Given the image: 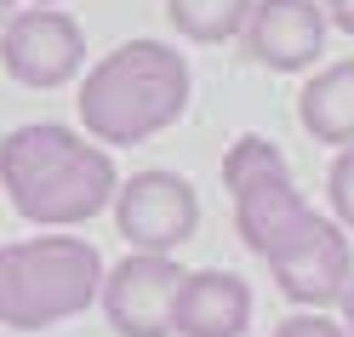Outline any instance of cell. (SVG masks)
<instances>
[{"label": "cell", "mask_w": 354, "mask_h": 337, "mask_svg": "<svg viewBox=\"0 0 354 337\" xmlns=\"http://www.w3.org/2000/svg\"><path fill=\"white\" fill-rule=\"evenodd\" d=\"M0 189L35 229H80L115 206L120 172L103 143L57 120H29L0 138Z\"/></svg>", "instance_id": "6da1fadb"}, {"label": "cell", "mask_w": 354, "mask_h": 337, "mask_svg": "<svg viewBox=\"0 0 354 337\" xmlns=\"http://www.w3.org/2000/svg\"><path fill=\"white\" fill-rule=\"evenodd\" d=\"M189 98H194V75L177 46H166V40H120L115 52H103L80 75L75 109H80V126L92 143L131 149L183 120Z\"/></svg>", "instance_id": "7a4b0ae2"}, {"label": "cell", "mask_w": 354, "mask_h": 337, "mask_svg": "<svg viewBox=\"0 0 354 337\" xmlns=\"http://www.w3.org/2000/svg\"><path fill=\"white\" fill-rule=\"evenodd\" d=\"M109 263L80 235H29L0 246V326L46 331L86 314L103 291Z\"/></svg>", "instance_id": "3957f363"}, {"label": "cell", "mask_w": 354, "mask_h": 337, "mask_svg": "<svg viewBox=\"0 0 354 337\" xmlns=\"http://www.w3.org/2000/svg\"><path fill=\"white\" fill-rule=\"evenodd\" d=\"M223 189L234 200V235L246 252H257L263 263H280L292 257L297 246L308 240L326 223V212H315L303 200V189L292 183V166H286V154L246 131V138H234L229 154H223Z\"/></svg>", "instance_id": "277c9868"}, {"label": "cell", "mask_w": 354, "mask_h": 337, "mask_svg": "<svg viewBox=\"0 0 354 337\" xmlns=\"http://www.w3.org/2000/svg\"><path fill=\"white\" fill-rule=\"evenodd\" d=\"M109 212H115V229L126 235L131 252H160V257H171L201 229V194L183 172H166V166H143L120 177Z\"/></svg>", "instance_id": "5b68a950"}, {"label": "cell", "mask_w": 354, "mask_h": 337, "mask_svg": "<svg viewBox=\"0 0 354 337\" xmlns=\"http://www.w3.org/2000/svg\"><path fill=\"white\" fill-rule=\"evenodd\" d=\"M0 69L29 92L69 86L86 69V29L63 6H24L0 29Z\"/></svg>", "instance_id": "8992f818"}, {"label": "cell", "mask_w": 354, "mask_h": 337, "mask_svg": "<svg viewBox=\"0 0 354 337\" xmlns=\"http://www.w3.org/2000/svg\"><path fill=\"white\" fill-rule=\"evenodd\" d=\"M189 268L160 252H131L103 275V320L115 337H171V303Z\"/></svg>", "instance_id": "52a82bcc"}, {"label": "cell", "mask_w": 354, "mask_h": 337, "mask_svg": "<svg viewBox=\"0 0 354 337\" xmlns=\"http://www.w3.org/2000/svg\"><path fill=\"white\" fill-rule=\"evenodd\" d=\"M326 6L320 0H252V17L240 29V46L252 63L274 75L315 69L326 57Z\"/></svg>", "instance_id": "ba28073f"}, {"label": "cell", "mask_w": 354, "mask_h": 337, "mask_svg": "<svg viewBox=\"0 0 354 337\" xmlns=\"http://www.w3.org/2000/svg\"><path fill=\"white\" fill-rule=\"evenodd\" d=\"M274 286H280V298L286 303H297V309H331V303H343V291L354 280V246H348V229L337 217H326L315 235H308L292 257H280L274 268Z\"/></svg>", "instance_id": "9c48e42d"}, {"label": "cell", "mask_w": 354, "mask_h": 337, "mask_svg": "<svg viewBox=\"0 0 354 337\" xmlns=\"http://www.w3.org/2000/svg\"><path fill=\"white\" fill-rule=\"evenodd\" d=\"M252 326V280L234 268H194L177 286L171 337H246Z\"/></svg>", "instance_id": "30bf717a"}, {"label": "cell", "mask_w": 354, "mask_h": 337, "mask_svg": "<svg viewBox=\"0 0 354 337\" xmlns=\"http://www.w3.org/2000/svg\"><path fill=\"white\" fill-rule=\"evenodd\" d=\"M297 120L315 143L326 149H348L354 143V57L326 63L303 80L297 92Z\"/></svg>", "instance_id": "8fae6325"}, {"label": "cell", "mask_w": 354, "mask_h": 337, "mask_svg": "<svg viewBox=\"0 0 354 337\" xmlns=\"http://www.w3.org/2000/svg\"><path fill=\"white\" fill-rule=\"evenodd\" d=\"M171 29L194 46H229L252 17V0H166Z\"/></svg>", "instance_id": "7c38bea8"}, {"label": "cell", "mask_w": 354, "mask_h": 337, "mask_svg": "<svg viewBox=\"0 0 354 337\" xmlns=\"http://www.w3.org/2000/svg\"><path fill=\"white\" fill-rule=\"evenodd\" d=\"M326 200H331V217L354 235V143L331 154V166H326Z\"/></svg>", "instance_id": "4fadbf2b"}, {"label": "cell", "mask_w": 354, "mask_h": 337, "mask_svg": "<svg viewBox=\"0 0 354 337\" xmlns=\"http://www.w3.org/2000/svg\"><path fill=\"white\" fill-rule=\"evenodd\" d=\"M274 337H348V331H343V320H331V314L303 309V314H286L274 326Z\"/></svg>", "instance_id": "5bb4252c"}, {"label": "cell", "mask_w": 354, "mask_h": 337, "mask_svg": "<svg viewBox=\"0 0 354 337\" xmlns=\"http://www.w3.org/2000/svg\"><path fill=\"white\" fill-rule=\"evenodd\" d=\"M326 24L337 29V35H348V40H354V0H343V6H331V12H326Z\"/></svg>", "instance_id": "9a60e30c"}, {"label": "cell", "mask_w": 354, "mask_h": 337, "mask_svg": "<svg viewBox=\"0 0 354 337\" xmlns=\"http://www.w3.org/2000/svg\"><path fill=\"white\" fill-rule=\"evenodd\" d=\"M343 331L354 337V280H348V291H343Z\"/></svg>", "instance_id": "2e32d148"}, {"label": "cell", "mask_w": 354, "mask_h": 337, "mask_svg": "<svg viewBox=\"0 0 354 337\" xmlns=\"http://www.w3.org/2000/svg\"><path fill=\"white\" fill-rule=\"evenodd\" d=\"M17 12H24V0H0V29H6V24H12Z\"/></svg>", "instance_id": "e0dca14e"}, {"label": "cell", "mask_w": 354, "mask_h": 337, "mask_svg": "<svg viewBox=\"0 0 354 337\" xmlns=\"http://www.w3.org/2000/svg\"><path fill=\"white\" fill-rule=\"evenodd\" d=\"M29 6H63V0H29Z\"/></svg>", "instance_id": "ac0fdd59"}, {"label": "cell", "mask_w": 354, "mask_h": 337, "mask_svg": "<svg viewBox=\"0 0 354 337\" xmlns=\"http://www.w3.org/2000/svg\"><path fill=\"white\" fill-rule=\"evenodd\" d=\"M320 6H326V12H331V6H343V0H320Z\"/></svg>", "instance_id": "d6986e66"}]
</instances>
